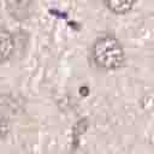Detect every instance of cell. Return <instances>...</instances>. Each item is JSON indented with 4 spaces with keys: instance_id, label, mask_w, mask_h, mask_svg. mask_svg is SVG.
<instances>
[{
    "instance_id": "6da1fadb",
    "label": "cell",
    "mask_w": 154,
    "mask_h": 154,
    "mask_svg": "<svg viewBox=\"0 0 154 154\" xmlns=\"http://www.w3.org/2000/svg\"><path fill=\"white\" fill-rule=\"evenodd\" d=\"M94 64L105 71H113L123 66L125 54L122 43L112 35H103L95 40L91 47Z\"/></svg>"
},
{
    "instance_id": "277c9868",
    "label": "cell",
    "mask_w": 154,
    "mask_h": 154,
    "mask_svg": "<svg viewBox=\"0 0 154 154\" xmlns=\"http://www.w3.org/2000/svg\"><path fill=\"white\" fill-rule=\"evenodd\" d=\"M135 1L136 0H103L107 10L118 16L126 14L128 12H130L134 7Z\"/></svg>"
},
{
    "instance_id": "3957f363",
    "label": "cell",
    "mask_w": 154,
    "mask_h": 154,
    "mask_svg": "<svg viewBox=\"0 0 154 154\" xmlns=\"http://www.w3.org/2000/svg\"><path fill=\"white\" fill-rule=\"evenodd\" d=\"M14 37L7 29L0 26V63L7 61L14 52Z\"/></svg>"
},
{
    "instance_id": "7a4b0ae2",
    "label": "cell",
    "mask_w": 154,
    "mask_h": 154,
    "mask_svg": "<svg viewBox=\"0 0 154 154\" xmlns=\"http://www.w3.org/2000/svg\"><path fill=\"white\" fill-rule=\"evenodd\" d=\"M8 14L18 22L29 19L34 12L35 0H5Z\"/></svg>"
},
{
    "instance_id": "5b68a950",
    "label": "cell",
    "mask_w": 154,
    "mask_h": 154,
    "mask_svg": "<svg viewBox=\"0 0 154 154\" xmlns=\"http://www.w3.org/2000/svg\"><path fill=\"white\" fill-rule=\"evenodd\" d=\"M7 132H8V122L5 114L0 111V141L6 137Z\"/></svg>"
}]
</instances>
